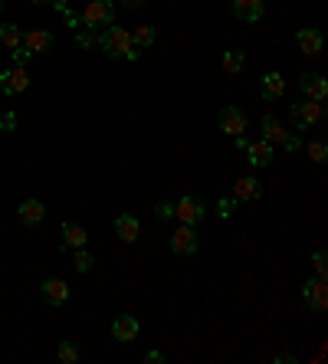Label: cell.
<instances>
[{
    "label": "cell",
    "instance_id": "obj_1",
    "mask_svg": "<svg viewBox=\"0 0 328 364\" xmlns=\"http://www.w3.org/2000/svg\"><path fill=\"white\" fill-rule=\"evenodd\" d=\"M99 46H102L105 56L112 59H138V49L131 46V33L125 27H105L99 33Z\"/></svg>",
    "mask_w": 328,
    "mask_h": 364
},
{
    "label": "cell",
    "instance_id": "obj_2",
    "mask_svg": "<svg viewBox=\"0 0 328 364\" xmlns=\"http://www.w3.org/2000/svg\"><path fill=\"white\" fill-rule=\"evenodd\" d=\"M115 17V7H112V0H89L83 7V13H79V20H83V27H109Z\"/></svg>",
    "mask_w": 328,
    "mask_h": 364
},
{
    "label": "cell",
    "instance_id": "obj_3",
    "mask_svg": "<svg viewBox=\"0 0 328 364\" xmlns=\"http://www.w3.org/2000/svg\"><path fill=\"white\" fill-rule=\"evenodd\" d=\"M289 115H292V122H296L299 132H309L312 125H319L322 118H325V108H322V102H315V99H305V102L289 108Z\"/></svg>",
    "mask_w": 328,
    "mask_h": 364
},
{
    "label": "cell",
    "instance_id": "obj_4",
    "mask_svg": "<svg viewBox=\"0 0 328 364\" xmlns=\"http://www.w3.org/2000/svg\"><path fill=\"white\" fill-rule=\"evenodd\" d=\"M204 213H207V203H204V197H197V194H188V197H181V201L174 203V217H178V223H184V227L200 223Z\"/></svg>",
    "mask_w": 328,
    "mask_h": 364
},
{
    "label": "cell",
    "instance_id": "obj_5",
    "mask_svg": "<svg viewBox=\"0 0 328 364\" xmlns=\"http://www.w3.org/2000/svg\"><path fill=\"white\" fill-rule=\"evenodd\" d=\"M302 299H305V306L315 312V315H325L328 308V286L325 279H305V286H302Z\"/></svg>",
    "mask_w": 328,
    "mask_h": 364
},
{
    "label": "cell",
    "instance_id": "obj_6",
    "mask_svg": "<svg viewBox=\"0 0 328 364\" xmlns=\"http://www.w3.org/2000/svg\"><path fill=\"white\" fill-rule=\"evenodd\" d=\"M217 125H220V132L236 138V134L246 132V112L240 106H224L220 108V115H217Z\"/></svg>",
    "mask_w": 328,
    "mask_h": 364
},
{
    "label": "cell",
    "instance_id": "obj_7",
    "mask_svg": "<svg viewBox=\"0 0 328 364\" xmlns=\"http://www.w3.org/2000/svg\"><path fill=\"white\" fill-rule=\"evenodd\" d=\"M0 89H4V96H20V92H27V89H30L27 69H23V66L4 69V73H0Z\"/></svg>",
    "mask_w": 328,
    "mask_h": 364
},
{
    "label": "cell",
    "instance_id": "obj_8",
    "mask_svg": "<svg viewBox=\"0 0 328 364\" xmlns=\"http://www.w3.org/2000/svg\"><path fill=\"white\" fill-rule=\"evenodd\" d=\"M299 89L305 99H315V102H325L328 99V82L322 73H302L299 76Z\"/></svg>",
    "mask_w": 328,
    "mask_h": 364
},
{
    "label": "cell",
    "instance_id": "obj_9",
    "mask_svg": "<svg viewBox=\"0 0 328 364\" xmlns=\"http://www.w3.org/2000/svg\"><path fill=\"white\" fill-rule=\"evenodd\" d=\"M230 10H233L236 20H243V23H260L266 7H262V0H230Z\"/></svg>",
    "mask_w": 328,
    "mask_h": 364
},
{
    "label": "cell",
    "instance_id": "obj_10",
    "mask_svg": "<svg viewBox=\"0 0 328 364\" xmlns=\"http://www.w3.org/2000/svg\"><path fill=\"white\" fill-rule=\"evenodd\" d=\"M17 217H20V223H23V227H40V223L47 220V203L37 201V197H30V201L20 203Z\"/></svg>",
    "mask_w": 328,
    "mask_h": 364
},
{
    "label": "cell",
    "instance_id": "obj_11",
    "mask_svg": "<svg viewBox=\"0 0 328 364\" xmlns=\"http://www.w3.org/2000/svg\"><path fill=\"white\" fill-rule=\"evenodd\" d=\"M171 249H174L178 256H194V253H197L194 227H184V223H181L178 230H174V237H171Z\"/></svg>",
    "mask_w": 328,
    "mask_h": 364
},
{
    "label": "cell",
    "instance_id": "obj_12",
    "mask_svg": "<svg viewBox=\"0 0 328 364\" xmlns=\"http://www.w3.org/2000/svg\"><path fill=\"white\" fill-rule=\"evenodd\" d=\"M138 332H141V325H138V318L135 315H119L112 322V338L115 341H135Z\"/></svg>",
    "mask_w": 328,
    "mask_h": 364
},
{
    "label": "cell",
    "instance_id": "obj_13",
    "mask_svg": "<svg viewBox=\"0 0 328 364\" xmlns=\"http://www.w3.org/2000/svg\"><path fill=\"white\" fill-rule=\"evenodd\" d=\"M23 46H27L33 56H40V53H47V49L53 46V33H49V30H23Z\"/></svg>",
    "mask_w": 328,
    "mask_h": 364
},
{
    "label": "cell",
    "instance_id": "obj_14",
    "mask_svg": "<svg viewBox=\"0 0 328 364\" xmlns=\"http://www.w3.org/2000/svg\"><path fill=\"white\" fill-rule=\"evenodd\" d=\"M246 161L253 164V168H269L272 164V144L269 142H250L246 144Z\"/></svg>",
    "mask_w": 328,
    "mask_h": 364
},
{
    "label": "cell",
    "instance_id": "obj_15",
    "mask_svg": "<svg viewBox=\"0 0 328 364\" xmlns=\"http://www.w3.org/2000/svg\"><path fill=\"white\" fill-rule=\"evenodd\" d=\"M260 128H262V142H269V144H286L289 142V134H292V132L282 128V122L276 115H266Z\"/></svg>",
    "mask_w": 328,
    "mask_h": 364
},
{
    "label": "cell",
    "instance_id": "obj_16",
    "mask_svg": "<svg viewBox=\"0 0 328 364\" xmlns=\"http://www.w3.org/2000/svg\"><path fill=\"white\" fill-rule=\"evenodd\" d=\"M43 299H47L49 306H66V302H69V286H66L63 279H47V282H43Z\"/></svg>",
    "mask_w": 328,
    "mask_h": 364
},
{
    "label": "cell",
    "instance_id": "obj_17",
    "mask_svg": "<svg viewBox=\"0 0 328 364\" xmlns=\"http://www.w3.org/2000/svg\"><path fill=\"white\" fill-rule=\"evenodd\" d=\"M282 92H286V79H282V73H266V76L260 79V96L266 99V102L282 99Z\"/></svg>",
    "mask_w": 328,
    "mask_h": 364
},
{
    "label": "cell",
    "instance_id": "obj_18",
    "mask_svg": "<svg viewBox=\"0 0 328 364\" xmlns=\"http://www.w3.org/2000/svg\"><path fill=\"white\" fill-rule=\"evenodd\" d=\"M322 43H325V39H322V33H319V30H312V27H305V30H299V33H296V46H299L305 56H315V53H322Z\"/></svg>",
    "mask_w": 328,
    "mask_h": 364
},
{
    "label": "cell",
    "instance_id": "obj_19",
    "mask_svg": "<svg viewBox=\"0 0 328 364\" xmlns=\"http://www.w3.org/2000/svg\"><path fill=\"white\" fill-rule=\"evenodd\" d=\"M115 233H119L125 243H135L141 237L138 217H131V213H119V217H115Z\"/></svg>",
    "mask_w": 328,
    "mask_h": 364
},
{
    "label": "cell",
    "instance_id": "obj_20",
    "mask_svg": "<svg viewBox=\"0 0 328 364\" xmlns=\"http://www.w3.org/2000/svg\"><path fill=\"white\" fill-rule=\"evenodd\" d=\"M85 243H89V233H85L79 223L66 220V223H63V246H66V249H83Z\"/></svg>",
    "mask_w": 328,
    "mask_h": 364
},
{
    "label": "cell",
    "instance_id": "obj_21",
    "mask_svg": "<svg viewBox=\"0 0 328 364\" xmlns=\"http://www.w3.org/2000/svg\"><path fill=\"white\" fill-rule=\"evenodd\" d=\"M233 197L236 201H260L262 197V184L256 177H240L233 184Z\"/></svg>",
    "mask_w": 328,
    "mask_h": 364
},
{
    "label": "cell",
    "instance_id": "obj_22",
    "mask_svg": "<svg viewBox=\"0 0 328 364\" xmlns=\"http://www.w3.org/2000/svg\"><path fill=\"white\" fill-rule=\"evenodd\" d=\"M0 43L7 49H17L20 43H23V30H20L17 23H0Z\"/></svg>",
    "mask_w": 328,
    "mask_h": 364
},
{
    "label": "cell",
    "instance_id": "obj_23",
    "mask_svg": "<svg viewBox=\"0 0 328 364\" xmlns=\"http://www.w3.org/2000/svg\"><path fill=\"white\" fill-rule=\"evenodd\" d=\"M154 39H158V30H154V27H138L135 33H131V46H135V49H148Z\"/></svg>",
    "mask_w": 328,
    "mask_h": 364
},
{
    "label": "cell",
    "instance_id": "obj_24",
    "mask_svg": "<svg viewBox=\"0 0 328 364\" xmlns=\"http://www.w3.org/2000/svg\"><path fill=\"white\" fill-rule=\"evenodd\" d=\"M220 66H224L226 73H240V69L246 66V56L240 53V49H226L224 59H220Z\"/></svg>",
    "mask_w": 328,
    "mask_h": 364
},
{
    "label": "cell",
    "instance_id": "obj_25",
    "mask_svg": "<svg viewBox=\"0 0 328 364\" xmlns=\"http://www.w3.org/2000/svg\"><path fill=\"white\" fill-rule=\"evenodd\" d=\"M56 358H59L63 364H75V361H79V348H75L73 341H59Z\"/></svg>",
    "mask_w": 328,
    "mask_h": 364
},
{
    "label": "cell",
    "instance_id": "obj_26",
    "mask_svg": "<svg viewBox=\"0 0 328 364\" xmlns=\"http://www.w3.org/2000/svg\"><path fill=\"white\" fill-rule=\"evenodd\" d=\"M309 158L315 164H322L328 158V144H325V138H315V142H309Z\"/></svg>",
    "mask_w": 328,
    "mask_h": 364
},
{
    "label": "cell",
    "instance_id": "obj_27",
    "mask_svg": "<svg viewBox=\"0 0 328 364\" xmlns=\"http://www.w3.org/2000/svg\"><path fill=\"white\" fill-rule=\"evenodd\" d=\"M75 269H79V272H92V266H95V259H92V253H85V246L83 249H75Z\"/></svg>",
    "mask_w": 328,
    "mask_h": 364
},
{
    "label": "cell",
    "instance_id": "obj_28",
    "mask_svg": "<svg viewBox=\"0 0 328 364\" xmlns=\"http://www.w3.org/2000/svg\"><path fill=\"white\" fill-rule=\"evenodd\" d=\"M312 266H315V276L325 279V272H328V256H325V249H315V253H312Z\"/></svg>",
    "mask_w": 328,
    "mask_h": 364
},
{
    "label": "cell",
    "instance_id": "obj_29",
    "mask_svg": "<svg viewBox=\"0 0 328 364\" xmlns=\"http://www.w3.org/2000/svg\"><path fill=\"white\" fill-rule=\"evenodd\" d=\"M217 213L224 217V220H230L236 213V197H220V203H217Z\"/></svg>",
    "mask_w": 328,
    "mask_h": 364
},
{
    "label": "cell",
    "instance_id": "obj_30",
    "mask_svg": "<svg viewBox=\"0 0 328 364\" xmlns=\"http://www.w3.org/2000/svg\"><path fill=\"white\" fill-rule=\"evenodd\" d=\"M10 59H13V66H27L30 59H33V53H30V49L20 43L17 49H10Z\"/></svg>",
    "mask_w": 328,
    "mask_h": 364
},
{
    "label": "cell",
    "instance_id": "obj_31",
    "mask_svg": "<svg viewBox=\"0 0 328 364\" xmlns=\"http://www.w3.org/2000/svg\"><path fill=\"white\" fill-rule=\"evenodd\" d=\"M158 217L171 220V217H174V203H158Z\"/></svg>",
    "mask_w": 328,
    "mask_h": 364
},
{
    "label": "cell",
    "instance_id": "obj_32",
    "mask_svg": "<svg viewBox=\"0 0 328 364\" xmlns=\"http://www.w3.org/2000/svg\"><path fill=\"white\" fill-rule=\"evenodd\" d=\"M95 37H92V27H89V33H79V46H92Z\"/></svg>",
    "mask_w": 328,
    "mask_h": 364
},
{
    "label": "cell",
    "instance_id": "obj_33",
    "mask_svg": "<svg viewBox=\"0 0 328 364\" xmlns=\"http://www.w3.org/2000/svg\"><path fill=\"white\" fill-rule=\"evenodd\" d=\"M145 361H148V364H161V361H164V355H161V351H145Z\"/></svg>",
    "mask_w": 328,
    "mask_h": 364
},
{
    "label": "cell",
    "instance_id": "obj_34",
    "mask_svg": "<svg viewBox=\"0 0 328 364\" xmlns=\"http://www.w3.org/2000/svg\"><path fill=\"white\" fill-rule=\"evenodd\" d=\"M246 144H250V138H246V134H236V148H240V151H246Z\"/></svg>",
    "mask_w": 328,
    "mask_h": 364
},
{
    "label": "cell",
    "instance_id": "obj_35",
    "mask_svg": "<svg viewBox=\"0 0 328 364\" xmlns=\"http://www.w3.org/2000/svg\"><path fill=\"white\" fill-rule=\"evenodd\" d=\"M125 4H128V7H141V4H145V0H125Z\"/></svg>",
    "mask_w": 328,
    "mask_h": 364
},
{
    "label": "cell",
    "instance_id": "obj_36",
    "mask_svg": "<svg viewBox=\"0 0 328 364\" xmlns=\"http://www.w3.org/2000/svg\"><path fill=\"white\" fill-rule=\"evenodd\" d=\"M33 4H49V0H33Z\"/></svg>",
    "mask_w": 328,
    "mask_h": 364
},
{
    "label": "cell",
    "instance_id": "obj_37",
    "mask_svg": "<svg viewBox=\"0 0 328 364\" xmlns=\"http://www.w3.org/2000/svg\"><path fill=\"white\" fill-rule=\"evenodd\" d=\"M0 13H4V0H0Z\"/></svg>",
    "mask_w": 328,
    "mask_h": 364
}]
</instances>
